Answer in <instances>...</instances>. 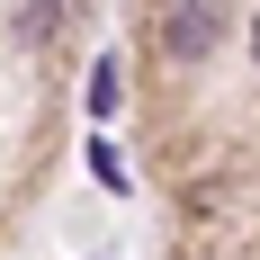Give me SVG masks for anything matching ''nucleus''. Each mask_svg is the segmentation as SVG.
<instances>
[{
	"label": "nucleus",
	"mask_w": 260,
	"mask_h": 260,
	"mask_svg": "<svg viewBox=\"0 0 260 260\" xmlns=\"http://www.w3.org/2000/svg\"><path fill=\"white\" fill-rule=\"evenodd\" d=\"M251 54H260V27H251Z\"/></svg>",
	"instance_id": "7ed1b4c3"
},
{
	"label": "nucleus",
	"mask_w": 260,
	"mask_h": 260,
	"mask_svg": "<svg viewBox=\"0 0 260 260\" xmlns=\"http://www.w3.org/2000/svg\"><path fill=\"white\" fill-rule=\"evenodd\" d=\"M54 18H63V0H27V36H54Z\"/></svg>",
	"instance_id": "f03ea898"
},
{
	"label": "nucleus",
	"mask_w": 260,
	"mask_h": 260,
	"mask_svg": "<svg viewBox=\"0 0 260 260\" xmlns=\"http://www.w3.org/2000/svg\"><path fill=\"white\" fill-rule=\"evenodd\" d=\"M161 36H171V54H188V63H198V54L224 36V0H171Z\"/></svg>",
	"instance_id": "f257e3e1"
}]
</instances>
